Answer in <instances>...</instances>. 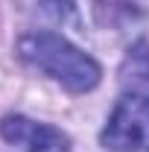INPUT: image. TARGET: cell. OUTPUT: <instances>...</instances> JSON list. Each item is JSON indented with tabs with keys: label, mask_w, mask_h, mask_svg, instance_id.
I'll use <instances>...</instances> for the list:
<instances>
[{
	"label": "cell",
	"mask_w": 149,
	"mask_h": 152,
	"mask_svg": "<svg viewBox=\"0 0 149 152\" xmlns=\"http://www.w3.org/2000/svg\"><path fill=\"white\" fill-rule=\"evenodd\" d=\"M140 9V0H96V12H99V18L111 20H129L134 12Z\"/></svg>",
	"instance_id": "cell-5"
},
{
	"label": "cell",
	"mask_w": 149,
	"mask_h": 152,
	"mask_svg": "<svg viewBox=\"0 0 149 152\" xmlns=\"http://www.w3.org/2000/svg\"><path fill=\"white\" fill-rule=\"evenodd\" d=\"M123 67H131V76H123V82H149V44L146 41H137L134 47L129 50V58Z\"/></svg>",
	"instance_id": "cell-4"
},
{
	"label": "cell",
	"mask_w": 149,
	"mask_h": 152,
	"mask_svg": "<svg viewBox=\"0 0 149 152\" xmlns=\"http://www.w3.org/2000/svg\"><path fill=\"white\" fill-rule=\"evenodd\" d=\"M0 137L18 152H67L70 146V137L61 129L23 114H6L0 120Z\"/></svg>",
	"instance_id": "cell-3"
},
{
	"label": "cell",
	"mask_w": 149,
	"mask_h": 152,
	"mask_svg": "<svg viewBox=\"0 0 149 152\" xmlns=\"http://www.w3.org/2000/svg\"><path fill=\"white\" fill-rule=\"evenodd\" d=\"M99 143L108 152H149V96L129 91L108 114Z\"/></svg>",
	"instance_id": "cell-2"
},
{
	"label": "cell",
	"mask_w": 149,
	"mask_h": 152,
	"mask_svg": "<svg viewBox=\"0 0 149 152\" xmlns=\"http://www.w3.org/2000/svg\"><path fill=\"white\" fill-rule=\"evenodd\" d=\"M18 56L32 70L44 73L47 79L58 82L61 88H67L73 94L93 91L102 76V67L96 64V58L53 29H35V32L20 35Z\"/></svg>",
	"instance_id": "cell-1"
}]
</instances>
